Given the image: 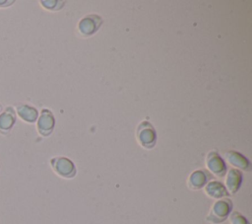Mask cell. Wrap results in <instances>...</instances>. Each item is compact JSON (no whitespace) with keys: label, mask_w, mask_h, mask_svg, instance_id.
I'll return each instance as SVG.
<instances>
[{"label":"cell","mask_w":252,"mask_h":224,"mask_svg":"<svg viewBox=\"0 0 252 224\" xmlns=\"http://www.w3.org/2000/svg\"><path fill=\"white\" fill-rule=\"evenodd\" d=\"M242 183V174L237 169H229L225 179V188L228 194H235Z\"/></svg>","instance_id":"obj_8"},{"label":"cell","mask_w":252,"mask_h":224,"mask_svg":"<svg viewBox=\"0 0 252 224\" xmlns=\"http://www.w3.org/2000/svg\"><path fill=\"white\" fill-rule=\"evenodd\" d=\"M232 202L228 198L218 199L211 207L206 220L213 224H220L226 220L231 212Z\"/></svg>","instance_id":"obj_1"},{"label":"cell","mask_w":252,"mask_h":224,"mask_svg":"<svg viewBox=\"0 0 252 224\" xmlns=\"http://www.w3.org/2000/svg\"><path fill=\"white\" fill-rule=\"evenodd\" d=\"M137 139L139 143L147 148L151 149L156 144V132L153 125L148 121H143L139 124L137 128Z\"/></svg>","instance_id":"obj_2"},{"label":"cell","mask_w":252,"mask_h":224,"mask_svg":"<svg viewBox=\"0 0 252 224\" xmlns=\"http://www.w3.org/2000/svg\"><path fill=\"white\" fill-rule=\"evenodd\" d=\"M55 119L52 112L46 109H43L37 119V130L42 136H48L51 134L54 127Z\"/></svg>","instance_id":"obj_6"},{"label":"cell","mask_w":252,"mask_h":224,"mask_svg":"<svg viewBox=\"0 0 252 224\" xmlns=\"http://www.w3.org/2000/svg\"><path fill=\"white\" fill-rule=\"evenodd\" d=\"M205 193L214 199H221L228 194L225 187L219 181H211L205 186Z\"/></svg>","instance_id":"obj_10"},{"label":"cell","mask_w":252,"mask_h":224,"mask_svg":"<svg viewBox=\"0 0 252 224\" xmlns=\"http://www.w3.org/2000/svg\"><path fill=\"white\" fill-rule=\"evenodd\" d=\"M229 223L230 224H250L247 221V219L237 211H234L231 214H229Z\"/></svg>","instance_id":"obj_13"},{"label":"cell","mask_w":252,"mask_h":224,"mask_svg":"<svg viewBox=\"0 0 252 224\" xmlns=\"http://www.w3.org/2000/svg\"><path fill=\"white\" fill-rule=\"evenodd\" d=\"M1 111H2V106H1V104H0V112H1Z\"/></svg>","instance_id":"obj_16"},{"label":"cell","mask_w":252,"mask_h":224,"mask_svg":"<svg viewBox=\"0 0 252 224\" xmlns=\"http://www.w3.org/2000/svg\"><path fill=\"white\" fill-rule=\"evenodd\" d=\"M15 3L14 0H0V8H6Z\"/></svg>","instance_id":"obj_15"},{"label":"cell","mask_w":252,"mask_h":224,"mask_svg":"<svg viewBox=\"0 0 252 224\" xmlns=\"http://www.w3.org/2000/svg\"><path fill=\"white\" fill-rule=\"evenodd\" d=\"M53 171L60 177L71 179L76 175V168L73 162L65 157H55L50 160Z\"/></svg>","instance_id":"obj_3"},{"label":"cell","mask_w":252,"mask_h":224,"mask_svg":"<svg viewBox=\"0 0 252 224\" xmlns=\"http://www.w3.org/2000/svg\"><path fill=\"white\" fill-rule=\"evenodd\" d=\"M102 24V19L97 15H89L83 18L78 24V30L84 37H89L94 34Z\"/></svg>","instance_id":"obj_5"},{"label":"cell","mask_w":252,"mask_h":224,"mask_svg":"<svg viewBox=\"0 0 252 224\" xmlns=\"http://www.w3.org/2000/svg\"><path fill=\"white\" fill-rule=\"evenodd\" d=\"M60 1H40V4L46 8V9H50V10H54V9H58V7L56 6V4H59Z\"/></svg>","instance_id":"obj_14"},{"label":"cell","mask_w":252,"mask_h":224,"mask_svg":"<svg viewBox=\"0 0 252 224\" xmlns=\"http://www.w3.org/2000/svg\"><path fill=\"white\" fill-rule=\"evenodd\" d=\"M206 166L208 170L216 177H223L226 174V166L221 157L216 152L211 151L206 157Z\"/></svg>","instance_id":"obj_4"},{"label":"cell","mask_w":252,"mask_h":224,"mask_svg":"<svg viewBox=\"0 0 252 224\" xmlns=\"http://www.w3.org/2000/svg\"><path fill=\"white\" fill-rule=\"evenodd\" d=\"M17 114L26 122L29 123H32L34 122L37 117H38V112L37 110L34 107L26 105V104H22L19 105L16 109Z\"/></svg>","instance_id":"obj_12"},{"label":"cell","mask_w":252,"mask_h":224,"mask_svg":"<svg viewBox=\"0 0 252 224\" xmlns=\"http://www.w3.org/2000/svg\"><path fill=\"white\" fill-rule=\"evenodd\" d=\"M210 179L211 176L208 172L204 170L194 171L188 178V187L191 189H200L207 185Z\"/></svg>","instance_id":"obj_9"},{"label":"cell","mask_w":252,"mask_h":224,"mask_svg":"<svg viewBox=\"0 0 252 224\" xmlns=\"http://www.w3.org/2000/svg\"><path fill=\"white\" fill-rule=\"evenodd\" d=\"M225 158H226L227 162L231 166L237 168V170L240 169L242 171H250V169H251V165H250V162L248 161V159L236 151L226 152Z\"/></svg>","instance_id":"obj_11"},{"label":"cell","mask_w":252,"mask_h":224,"mask_svg":"<svg viewBox=\"0 0 252 224\" xmlns=\"http://www.w3.org/2000/svg\"><path fill=\"white\" fill-rule=\"evenodd\" d=\"M16 122V112L12 107H6L0 112V133L8 134Z\"/></svg>","instance_id":"obj_7"}]
</instances>
